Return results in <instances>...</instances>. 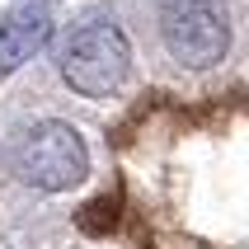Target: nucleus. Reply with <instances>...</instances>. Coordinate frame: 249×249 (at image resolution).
<instances>
[{
    "label": "nucleus",
    "mask_w": 249,
    "mask_h": 249,
    "mask_svg": "<svg viewBox=\"0 0 249 249\" xmlns=\"http://www.w3.org/2000/svg\"><path fill=\"white\" fill-rule=\"evenodd\" d=\"M47 33H52L47 10H19V14H10V19L0 24V75L19 71L28 56L47 42Z\"/></svg>",
    "instance_id": "obj_4"
},
{
    "label": "nucleus",
    "mask_w": 249,
    "mask_h": 249,
    "mask_svg": "<svg viewBox=\"0 0 249 249\" xmlns=\"http://www.w3.org/2000/svg\"><path fill=\"white\" fill-rule=\"evenodd\" d=\"M10 174L38 193H66L89 174V146L71 123L42 118L14 132L10 141Z\"/></svg>",
    "instance_id": "obj_1"
},
{
    "label": "nucleus",
    "mask_w": 249,
    "mask_h": 249,
    "mask_svg": "<svg viewBox=\"0 0 249 249\" xmlns=\"http://www.w3.org/2000/svg\"><path fill=\"white\" fill-rule=\"evenodd\" d=\"M61 80L85 99H108L123 89L127 71H132V42H127L123 24L113 19H89L66 38L61 56H56Z\"/></svg>",
    "instance_id": "obj_2"
},
{
    "label": "nucleus",
    "mask_w": 249,
    "mask_h": 249,
    "mask_svg": "<svg viewBox=\"0 0 249 249\" xmlns=\"http://www.w3.org/2000/svg\"><path fill=\"white\" fill-rule=\"evenodd\" d=\"M160 42L188 71H207L231 52V19L221 0H160Z\"/></svg>",
    "instance_id": "obj_3"
}]
</instances>
